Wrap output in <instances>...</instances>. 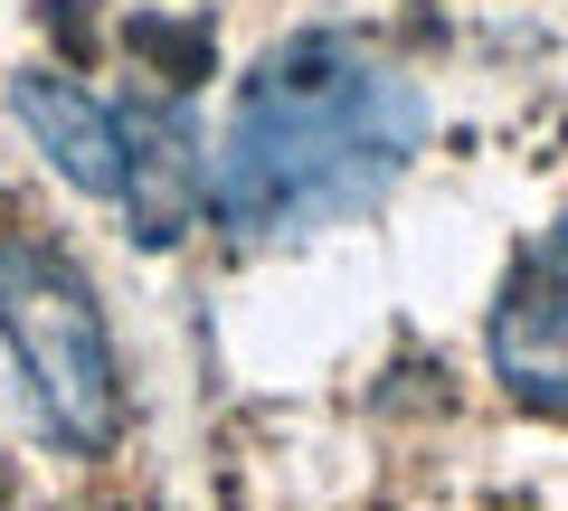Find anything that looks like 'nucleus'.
I'll return each mask as SVG.
<instances>
[{"mask_svg": "<svg viewBox=\"0 0 568 511\" xmlns=\"http://www.w3.org/2000/svg\"><path fill=\"white\" fill-rule=\"evenodd\" d=\"M426 143V95L361 39H294L246 76L227 143L209 152V208L237 237H304L388 200Z\"/></svg>", "mask_w": 568, "mask_h": 511, "instance_id": "1", "label": "nucleus"}, {"mask_svg": "<svg viewBox=\"0 0 568 511\" xmlns=\"http://www.w3.org/2000/svg\"><path fill=\"white\" fill-rule=\"evenodd\" d=\"M0 341L20 360L29 398H39L48 436L77 454H104L123 436V379L104 313L85 294V275L39 237H0Z\"/></svg>", "mask_w": 568, "mask_h": 511, "instance_id": "2", "label": "nucleus"}, {"mask_svg": "<svg viewBox=\"0 0 568 511\" xmlns=\"http://www.w3.org/2000/svg\"><path fill=\"white\" fill-rule=\"evenodd\" d=\"M493 369L521 408L568 417V218L511 266L503 304H493Z\"/></svg>", "mask_w": 568, "mask_h": 511, "instance_id": "3", "label": "nucleus"}, {"mask_svg": "<svg viewBox=\"0 0 568 511\" xmlns=\"http://www.w3.org/2000/svg\"><path fill=\"white\" fill-rule=\"evenodd\" d=\"M123 208L152 246L181 237L200 208V123L181 95H142L123 104Z\"/></svg>", "mask_w": 568, "mask_h": 511, "instance_id": "4", "label": "nucleus"}, {"mask_svg": "<svg viewBox=\"0 0 568 511\" xmlns=\"http://www.w3.org/2000/svg\"><path fill=\"white\" fill-rule=\"evenodd\" d=\"M10 114L29 123V143L85 190V200H123V114H104L95 95H77L67 76H20Z\"/></svg>", "mask_w": 568, "mask_h": 511, "instance_id": "5", "label": "nucleus"}]
</instances>
